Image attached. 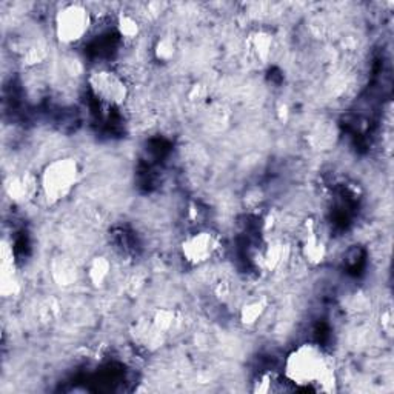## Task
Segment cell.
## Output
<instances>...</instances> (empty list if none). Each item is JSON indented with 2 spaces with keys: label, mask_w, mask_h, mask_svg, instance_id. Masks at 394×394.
<instances>
[{
  "label": "cell",
  "mask_w": 394,
  "mask_h": 394,
  "mask_svg": "<svg viewBox=\"0 0 394 394\" xmlns=\"http://www.w3.org/2000/svg\"><path fill=\"white\" fill-rule=\"evenodd\" d=\"M302 254L308 263L319 265L325 261L327 256V247L322 239L318 238V234L310 231V234L305 236L302 243Z\"/></svg>",
  "instance_id": "8"
},
{
  "label": "cell",
  "mask_w": 394,
  "mask_h": 394,
  "mask_svg": "<svg viewBox=\"0 0 394 394\" xmlns=\"http://www.w3.org/2000/svg\"><path fill=\"white\" fill-rule=\"evenodd\" d=\"M165 334L161 333L159 329L154 327L151 320L142 322L138 327H136L134 339L136 342H139V345L147 347V348H157L162 345Z\"/></svg>",
  "instance_id": "10"
},
{
  "label": "cell",
  "mask_w": 394,
  "mask_h": 394,
  "mask_svg": "<svg viewBox=\"0 0 394 394\" xmlns=\"http://www.w3.org/2000/svg\"><path fill=\"white\" fill-rule=\"evenodd\" d=\"M267 311V302L263 299H254L249 300L240 310V320L245 325H254L257 320L262 319V316Z\"/></svg>",
  "instance_id": "11"
},
{
  "label": "cell",
  "mask_w": 394,
  "mask_h": 394,
  "mask_svg": "<svg viewBox=\"0 0 394 394\" xmlns=\"http://www.w3.org/2000/svg\"><path fill=\"white\" fill-rule=\"evenodd\" d=\"M92 26V17L82 3H68L57 11L54 19L56 38L63 45H76L87 38Z\"/></svg>",
  "instance_id": "3"
},
{
  "label": "cell",
  "mask_w": 394,
  "mask_h": 394,
  "mask_svg": "<svg viewBox=\"0 0 394 394\" xmlns=\"http://www.w3.org/2000/svg\"><path fill=\"white\" fill-rule=\"evenodd\" d=\"M256 391L259 393H270V391H279L281 390V379H277L273 372H267L257 379Z\"/></svg>",
  "instance_id": "16"
},
{
  "label": "cell",
  "mask_w": 394,
  "mask_h": 394,
  "mask_svg": "<svg viewBox=\"0 0 394 394\" xmlns=\"http://www.w3.org/2000/svg\"><path fill=\"white\" fill-rule=\"evenodd\" d=\"M117 31L122 35V39L133 40L139 38L140 34V24L130 13H122L117 17Z\"/></svg>",
  "instance_id": "12"
},
{
  "label": "cell",
  "mask_w": 394,
  "mask_h": 394,
  "mask_svg": "<svg viewBox=\"0 0 394 394\" xmlns=\"http://www.w3.org/2000/svg\"><path fill=\"white\" fill-rule=\"evenodd\" d=\"M176 51H177L176 44L173 42V39H170V38L161 39L159 42H157V45L154 48L156 57L162 62H170L174 57Z\"/></svg>",
  "instance_id": "14"
},
{
  "label": "cell",
  "mask_w": 394,
  "mask_h": 394,
  "mask_svg": "<svg viewBox=\"0 0 394 394\" xmlns=\"http://www.w3.org/2000/svg\"><path fill=\"white\" fill-rule=\"evenodd\" d=\"M88 85L100 104L108 106H122L130 95L125 79L110 68H97L88 77Z\"/></svg>",
  "instance_id": "4"
},
{
  "label": "cell",
  "mask_w": 394,
  "mask_h": 394,
  "mask_svg": "<svg viewBox=\"0 0 394 394\" xmlns=\"http://www.w3.org/2000/svg\"><path fill=\"white\" fill-rule=\"evenodd\" d=\"M151 322L161 333L167 336L177 324V314L174 310H170V308H159L151 318Z\"/></svg>",
  "instance_id": "13"
},
{
  "label": "cell",
  "mask_w": 394,
  "mask_h": 394,
  "mask_svg": "<svg viewBox=\"0 0 394 394\" xmlns=\"http://www.w3.org/2000/svg\"><path fill=\"white\" fill-rule=\"evenodd\" d=\"M274 48V39L270 33L259 30L254 31L248 39V49L259 62H267Z\"/></svg>",
  "instance_id": "7"
},
{
  "label": "cell",
  "mask_w": 394,
  "mask_h": 394,
  "mask_svg": "<svg viewBox=\"0 0 394 394\" xmlns=\"http://www.w3.org/2000/svg\"><path fill=\"white\" fill-rule=\"evenodd\" d=\"M81 179V167L74 157H59L49 162L42 170L39 177L40 191L48 205H56L65 200Z\"/></svg>",
  "instance_id": "2"
},
{
  "label": "cell",
  "mask_w": 394,
  "mask_h": 394,
  "mask_svg": "<svg viewBox=\"0 0 394 394\" xmlns=\"http://www.w3.org/2000/svg\"><path fill=\"white\" fill-rule=\"evenodd\" d=\"M285 257V248L281 243H276V245H270L267 249V253L263 256V262L267 263V267L276 268L282 263V259Z\"/></svg>",
  "instance_id": "15"
},
{
  "label": "cell",
  "mask_w": 394,
  "mask_h": 394,
  "mask_svg": "<svg viewBox=\"0 0 394 394\" xmlns=\"http://www.w3.org/2000/svg\"><path fill=\"white\" fill-rule=\"evenodd\" d=\"M284 377L297 390L336 391V371L329 356L318 343L305 342L291 350L284 362Z\"/></svg>",
  "instance_id": "1"
},
{
  "label": "cell",
  "mask_w": 394,
  "mask_h": 394,
  "mask_svg": "<svg viewBox=\"0 0 394 394\" xmlns=\"http://www.w3.org/2000/svg\"><path fill=\"white\" fill-rule=\"evenodd\" d=\"M111 276V263L104 256H96L87 267V277L95 286H104Z\"/></svg>",
  "instance_id": "9"
},
{
  "label": "cell",
  "mask_w": 394,
  "mask_h": 394,
  "mask_svg": "<svg viewBox=\"0 0 394 394\" xmlns=\"http://www.w3.org/2000/svg\"><path fill=\"white\" fill-rule=\"evenodd\" d=\"M219 249V239L211 231L200 230L186 236L181 245L182 257L185 262L195 267L208 263Z\"/></svg>",
  "instance_id": "5"
},
{
  "label": "cell",
  "mask_w": 394,
  "mask_h": 394,
  "mask_svg": "<svg viewBox=\"0 0 394 394\" xmlns=\"http://www.w3.org/2000/svg\"><path fill=\"white\" fill-rule=\"evenodd\" d=\"M39 188H40L39 179H35L31 174L13 176L5 183V190L8 192V196L14 200V202L19 204L31 200Z\"/></svg>",
  "instance_id": "6"
}]
</instances>
